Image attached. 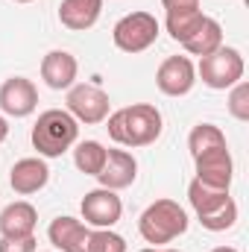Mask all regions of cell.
Masks as SVG:
<instances>
[{
  "label": "cell",
  "instance_id": "cell-16",
  "mask_svg": "<svg viewBox=\"0 0 249 252\" xmlns=\"http://www.w3.org/2000/svg\"><path fill=\"white\" fill-rule=\"evenodd\" d=\"M103 0H62L59 3V21L73 32H85L100 21Z\"/></svg>",
  "mask_w": 249,
  "mask_h": 252
},
{
  "label": "cell",
  "instance_id": "cell-22",
  "mask_svg": "<svg viewBox=\"0 0 249 252\" xmlns=\"http://www.w3.org/2000/svg\"><path fill=\"white\" fill-rule=\"evenodd\" d=\"M199 223H202V229H208V232H226V229H232V226L238 223V202L229 196L217 211L202 214Z\"/></svg>",
  "mask_w": 249,
  "mask_h": 252
},
{
  "label": "cell",
  "instance_id": "cell-6",
  "mask_svg": "<svg viewBox=\"0 0 249 252\" xmlns=\"http://www.w3.org/2000/svg\"><path fill=\"white\" fill-rule=\"evenodd\" d=\"M109 109H112V100L100 85L79 82V85L67 88V112L73 115L76 124H85V126L103 124L109 118Z\"/></svg>",
  "mask_w": 249,
  "mask_h": 252
},
{
  "label": "cell",
  "instance_id": "cell-5",
  "mask_svg": "<svg viewBox=\"0 0 249 252\" xmlns=\"http://www.w3.org/2000/svg\"><path fill=\"white\" fill-rule=\"evenodd\" d=\"M158 32H161V27H158L156 15H150V12H129L115 24L112 41L124 53H144L147 47L156 44Z\"/></svg>",
  "mask_w": 249,
  "mask_h": 252
},
{
  "label": "cell",
  "instance_id": "cell-8",
  "mask_svg": "<svg viewBox=\"0 0 249 252\" xmlns=\"http://www.w3.org/2000/svg\"><path fill=\"white\" fill-rule=\"evenodd\" d=\"M196 164V179L202 185H211V188L229 190L232 188V179H235V158L229 153V144L226 147H214V150H205L193 158Z\"/></svg>",
  "mask_w": 249,
  "mask_h": 252
},
{
  "label": "cell",
  "instance_id": "cell-7",
  "mask_svg": "<svg viewBox=\"0 0 249 252\" xmlns=\"http://www.w3.org/2000/svg\"><path fill=\"white\" fill-rule=\"evenodd\" d=\"M79 208H82L85 226H91V229H112L124 214V202H121L118 190H109V188L88 190L82 196Z\"/></svg>",
  "mask_w": 249,
  "mask_h": 252
},
{
  "label": "cell",
  "instance_id": "cell-14",
  "mask_svg": "<svg viewBox=\"0 0 249 252\" xmlns=\"http://www.w3.org/2000/svg\"><path fill=\"white\" fill-rule=\"evenodd\" d=\"M76 73H79L76 56L67 50H50L41 59V79L53 91H67L70 85H76Z\"/></svg>",
  "mask_w": 249,
  "mask_h": 252
},
{
  "label": "cell",
  "instance_id": "cell-3",
  "mask_svg": "<svg viewBox=\"0 0 249 252\" xmlns=\"http://www.w3.org/2000/svg\"><path fill=\"white\" fill-rule=\"evenodd\" d=\"M187 223H190L187 220V211L176 199H156L138 217V232H141V238L147 244L161 247V244H170L179 235H185Z\"/></svg>",
  "mask_w": 249,
  "mask_h": 252
},
{
  "label": "cell",
  "instance_id": "cell-23",
  "mask_svg": "<svg viewBox=\"0 0 249 252\" xmlns=\"http://www.w3.org/2000/svg\"><path fill=\"white\" fill-rule=\"evenodd\" d=\"M85 252H126V241L112 229H91Z\"/></svg>",
  "mask_w": 249,
  "mask_h": 252
},
{
  "label": "cell",
  "instance_id": "cell-24",
  "mask_svg": "<svg viewBox=\"0 0 249 252\" xmlns=\"http://www.w3.org/2000/svg\"><path fill=\"white\" fill-rule=\"evenodd\" d=\"M229 115L235 121H249V82L241 79L229 88Z\"/></svg>",
  "mask_w": 249,
  "mask_h": 252
},
{
  "label": "cell",
  "instance_id": "cell-2",
  "mask_svg": "<svg viewBox=\"0 0 249 252\" xmlns=\"http://www.w3.org/2000/svg\"><path fill=\"white\" fill-rule=\"evenodd\" d=\"M79 138V124L67 109H47L32 126V147L41 158H59Z\"/></svg>",
  "mask_w": 249,
  "mask_h": 252
},
{
  "label": "cell",
  "instance_id": "cell-15",
  "mask_svg": "<svg viewBox=\"0 0 249 252\" xmlns=\"http://www.w3.org/2000/svg\"><path fill=\"white\" fill-rule=\"evenodd\" d=\"M88 232H91V226H85L82 220L64 214V217H56V220L50 223L47 238H50V244H53L56 250H62V252H85Z\"/></svg>",
  "mask_w": 249,
  "mask_h": 252
},
{
  "label": "cell",
  "instance_id": "cell-11",
  "mask_svg": "<svg viewBox=\"0 0 249 252\" xmlns=\"http://www.w3.org/2000/svg\"><path fill=\"white\" fill-rule=\"evenodd\" d=\"M100 188L124 190L138 179V158L129 150H106V164L97 173Z\"/></svg>",
  "mask_w": 249,
  "mask_h": 252
},
{
  "label": "cell",
  "instance_id": "cell-4",
  "mask_svg": "<svg viewBox=\"0 0 249 252\" xmlns=\"http://www.w3.org/2000/svg\"><path fill=\"white\" fill-rule=\"evenodd\" d=\"M244 70H247V64H244L241 50L223 44L214 53H208V56L199 59L196 76L202 79V85H208L214 91H226V88H232L235 82L244 79Z\"/></svg>",
  "mask_w": 249,
  "mask_h": 252
},
{
  "label": "cell",
  "instance_id": "cell-21",
  "mask_svg": "<svg viewBox=\"0 0 249 252\" xmlns=\"http://www.w3.org/2000/svg\"><path fill=\"white\" fill-rule=\"evenodd\" d=\"M214 147H226V135H223L220 126L196 124L190 129V135H187V150H190L193 158H196L199 153H205V150H214Z\"/></svg>",
  "mask_w": 249,
  "mask_h": 252
},
{
  "label": "cell",
  "instance_id": "cell-1",
  "mask_svg": "<svg viewBox=\"0 0 249 252\" xmlns=\"http://www.w3.org/2000/svg\"><path fill=\"white\" fill-rule=\"evenodd\" d=\"M106 129H109V138L121 147H150L161 138V129H164V118L161 112L153 106V103H135V106H126L118 109L106 118Z\"/></svg>",
  "mask_w": 249,
  "mask_h": 252
},
{
  "label": "cell",
  "instance_id": "cell-9",
  "mask_svg": "<svg viewBox=\"0 0 249 252\" xmlns=\"http://www.w3.org/2000/svg\"><path fill=\"white\" fill-rule=\"evenodd\" d=\"M196 82V64L187 56H167L156 70V85L167 97H185Z\"/></svg>",
  "mask_w": 249,
  "mask_h": 252
},
{
  "label": "cell",
  "instance_id": "cell-28",
  "mask_svg": "<svg viewBox=\"0 0 249 252\" xmlns=\"http://www.w3.org/2000/svg\"><path fill=\"white\" fill-rule=\"evenodd\" d=\"M138 252H182V250H170V247H147V250H138Z\"/></svg>",
  "mask_w": 249,
  "mask_h": 252
},
{
  "label": "cell",
  "instance_id": "cell-30",
  "mask_svg": "<svg viewBox=\"0 0 249 252\" xmlns=\"http://www.w3.org/2000/svg\"><path fill=\"white\" fill-rule=\"evenodd\" d=\"M15 3H32V0H15Z\"/></svg>",
  "mask_w": 249,
  "mask_h": 252
},
{
  "label": "cell",
  "instance_id": "cell-26",
  "mask_svg": "<svg viewBox=\"0 0 249 252\" xmlns=\"http://www.w3.org/2000/svg\"><path fill=\"white\" fill-rule=\"evenodd\" d=\"M161 6H164V12L167 9H196L199 0H161Z\"/></svg>",
  "mask_w": 249,
  "mask_h": 252
},
{
  "label": "cell",
  "instance_id": "cell-10",
  "mask_svg": "<svg viewBox=\"0 0 249 252\" xmlns=\"http://www.w3.org/2000/svg\"><path fill=\"white\" fill-rule=\"evenodd\" d=\"M38 106V88L27 76H9L0 85V109L9 118H27Z\"/></svg>",
  "mask_w": 249,
  "mask_h": 252
},
{
  "label": "cell",
  "instance_id": "cell-25",
  "mask_svg": "<svg viewBox=\"0 0 249 252\" xmlns=\"http://www.w3.org/2000/svg\"><path fill=\"white\" fill-rule=\"evenodd\" d=\"M0 252H38L35 235H30V238H0Z\"/></svg>",
  "mask_w": 249,
  "mask_h": 252
},
{
  "label": "cell",
  "instance_id": "cell-12",
  "mask_svg": "<svg viewBox=\"0 0 249 252\" xmlns=\"http://www.w3.org/2000/svg\"><path fill=\"white\" fill-rule=\"evenodd\" d=\"M50 179V167L41 156H27V158H18L9 170V185L15 193L21 196H30V193H38V190L47 185Z\"/></svg>",
  "mask_w": 249,
  "mask_h": 252
},
{
  "label": "cell",
  "instance_id": "cell-19",
  "mask_svg": "<svg viewBox=\"0 0 249 252\" xmlns=\"http://www.w3.org/2000/svg\"><path fill=\"white\" fill-rule=\"evenodd\" d=\"M187 199H190V208L196 211V217H202V214L217 211V208L229 199V190L211 188V185H202L199 179H193V182L187 185Z\"/></svg>",
  "mask_w": 249,
  "mask_h": 252
},
{
  "label": "cell",
  "instance_id": "cell-29",
  "mask_svg": "<svg viewBox=\"0 0 249 252\" xmlns=\"http://www.w3.org/2000/svg\"><path fill=\"white\" fill-rule=\"evenodd\" d=\"M211 252H238V250H235V247H214Z\"/></svg>",
  "mask_w": 249,
  "mask_h": 252
},
{
  "label": "cell",
  "instance_id": "cell-20",
  "mask_svg": "<svg viewBox=\"0 0 249 252\" xmlns=\"http://www.w3.org/2000/svg\"><path fill=\"white\" fill-rule=\"evenodd\" d=\"M73 164L85 176H97L106 164V147L100 141H79L73 150Z\"/></svg>",
  "mask_w": 249,
  "mask_h": 252
},
{
  "label": "cell",
  "instance_id": "cell-13",
  "mask_svg": "<svg viewBox=\"0 0 249 252\" xmlns=\"http://www.w3.org/2000/svg\"><path fill=\"white\" fill-rule=\"evenodd\" d=\"M38 211L27 199H15L0 211V238H30L35 235Z\"/></svg>",
  "mask_w": 249,
  "mask_h": 252
},
{
  "label": "cell",
  "instance_id": "cell-18",
  "mask_svg": "<svg viewBox=\"0 0 249 252\" xmlns=\"http://www.w3.org/2000/svg\"><path fill=\"white\" fill-rule=\"evenodd\" d=\"M164 15H167L164 18V27L170 32V38L179 41V44H185L187 38L196 32V27L202 24V18H205V12L199 6L196 9H167Z\"/></svg>",
  "mask_w": 249,
  "mask_h": 252
},
{
  "label": "cell",
  "instance_id": "cell-17",
  "mask_svg": "<svg viewBox=\"0 0 249 252\" xmlns=\"http://www.w3.org/2000/svg\"><path fill=\"white\" fill-rule=\"evenodd\" d=\"M182 47L190 56H199V59L208 56V53H214L217 47H223V27H220V21H214L211 15H205L202 24L196 27V32L187 38Z\"/></svg>",
  "mask_w": 249,
  "mask_h": 252
},
{
  "label": "cell",
  "instance_id": "cell-27",
  "mask_svg": "<svg viewBox=\"0 0 249 252\" xmlns=\"http://www.w3.org/2000/svg\"><path fill=\"white\" fill-rule=\"evenodd\" d=\"M6 135H9V124H6V118L0 115V144L6 141Z\"/></svg>",
  "mask_w": 249,
  "mask_h": 252
}]
</instances>
